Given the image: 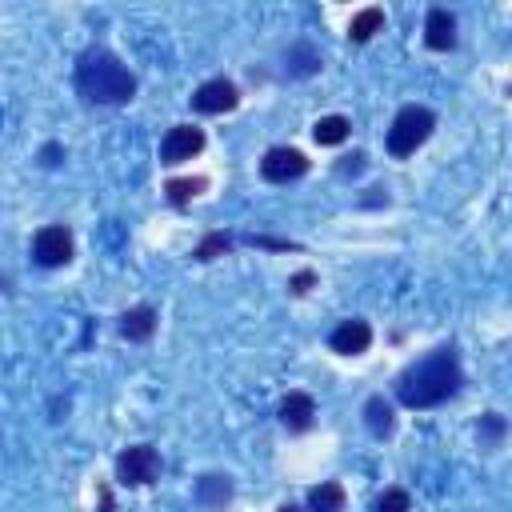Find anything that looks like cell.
I'll return each instance as SVG.
<instances>
[{"label": "cell", "mask_w": 512, "mask_h": 512, "mask_svg": "<svg viewBox=\"0 0 512 512\" xmlns=\"http://www.w3.org/2000/svg\"><path fill=\"white\" fill-rule=\"evenodd\" d=\"M432 128H436V116H432L424 104H404V108L396 112L392 128H388V152H392L396 160L412 156V152L432 136Z\"/></svg>", "instance_id": "3"}, {"label": "cell", "mask_w": 512, "mask_h": 512, "mask_svg": "<svg viewBox=\"0 0 512 512\" xmlns=\"http://www.w3.org/2000/svg\"><path fill=\"white\" fill-rule=\"evenodd\" d=\"M460 388V360L452 348H436L428 352L424 360L408 364L396 380V396L400 404L408 408H432V404H444L452 392Z\"/></svg>", "instance_id": "1"}, {"label": "cell", "mask_w": 512, "mask_h": 512, "mask_svg": "<svg viewBox=\"0 0 512 512\" xmlns=\"http://www.w3.org/2000/svg\"><path fill=\"white\" fill-rule=\"evenodd\" d=\"M364 420H368V432L372 436H388L392 432V408H388V400L384 396H372L364 404Z\"/></svg>", "instance_id": "17"}, {"label": "cell", "mask_w": 512, "mask_h": 512, "mask_svg": "<svg viewBox=\"0 0 512 512\" xmlns=\"http://www.w3.org/2000/svg\"><path fill=\"white\" fill-rule=\"evenodd\" d=\"M424 44L436 48V52H448L456 44V20L448 8H432L428 20H424Z\"/></svg>", "instance_id": "11"}, {"label": "cell", "mask_w": 512, "mask_h": 512, "mask_svg": "<svg viewBox=\"0 0 512 512\" xmlns=\"http://www.w3.org/2000/svg\"><path fill=\"white\" fill-rule=\"evenodd\" d=\"M380 28H384V8H364V12H356V16H352L348 36H352L356 44H364V40H372Z\"/></svg>", "instance_id": "15"}, {"label": "cell", "mask_w": 512, "mask_h": 512, "mask_svg": "<svg viewBox=\"0 0 512 512\" xmlns=\"http://www.w3.org/2000/svg\"><path fill=\"white\" fill-rule=\"evenodd\" d=\"M308 512H344V488L336 480H324L308 492Z\"/></svg>", "instance_id": "13"}, {"label": "cell", "mask_w": 512, "mask_h": 512, "mask_svg": "<svg viewBox=\"0 0 512 512\" xmlns=\"http://www.w3.org/2000/svg\"><path fill=\"white\" fill-rule=\"evenodd\" d=\"M156 472H160V456H156L152 444H132V448H124V452L116 456V476H120V484L140 488V484H152Z\"/></svg>", "instance_id": "4"}, {"label": "cell", "mask_w": 512, "mask_h": 512, "mask_svg": "<svg viewBox=\"0 0 512 512\" xmlns=\"http://www.w3.org/2000/svg\"><path fill=\"white\" fill-rule=\"evenodd\" d=\"M200 188H204V180H168V200L172 204H188Z\"/></svg>", "instance_id": "20"}, {"label": "cell", "mask_w": 512, "mask_h": 512, "mask_svg": "<svg viewBox=\"0 0 512 512\" xmlns=\"http://www.w3.org/2000/svg\"><path fill=\"white\" fill-rule=\"evenodd\" d=\"M120 332H124L128 340H148V336L156 332V308H148V304L128 308V312L120 316Z\"/></svg>", "instance_id": "12"}, {"label": "cell", "mask_w": 512, "mask_h": 512, "mask_svg": "<svg viewBox=\"0 0 512 512\" xmlns=\"http://www.w3.org/2000/svg\"><path fill=\"white\" fill-rule=\"evenodd\" d=\"M200 148H204V132L192 128V124H176V128H168V136H164V144H160V160H164V164H184V160H192Z\"/></svg>", "instance_id": "8"}, {"label": "cell", "mask_w": 512, "mask_h": 512, "mask_svg": "<svg viewBox=\"0 0 512 512\" xmlns=\"http://www.w3.org/2000/svg\"><path fill=\"white\" fill-rule=\"evenodd\" d=\"M56 156H60V148H56V144H48V148H44V164H56Z\"/></svg>", "instance_id": "23"}, {"label": "cell", "mask_w": 512, "mask_h": 512, "mask_svg": "<svg viewBox=\"0 0 512 512\" xmlns=\"http://www.w3.org/2000/svg\"><path fill=\"white\" fill-rule=\"evenodd\" d=\"M76 88L92 104H128L136 92V80L108 48H88L76 60Z\"/></svg>", "instance_id": "2"}, {"label": "cell", "mask_w": 512, "mask_h": 512, "mask_svg": "<svg viewBox=\"0 0 512 512\" xmlns=\"http://www.w3.org/2000/svg\"><path fill=\"white\" fill-rule=\"evenodd\" d=\"M376 512H412V500L404 488H384L376 500Z\"/></svg>", "instance_id": "19"}, {"label": "cell", "mask_w": 512, "mask_h": 512, "mask_svg": "<svg viewBox=\"0 0 512 512\" xmlns=\"http://www.w3.org/2000/svg\"><path fill=\"white\" fill-rule=\"evenodd\" d=\"M196 496H200V504L204 508H224L228 500H232V484H228V476H204L200 484H196Z\"/></svg>", "instance_id": "14"}, {"label": "cell", "mask_w": 512, "mask_h": 512, "mask_svg": "<svg viewBox=\"0 0 512 512\" xmlns=\"http://www.w3.org/2000/svg\"><path fill=\"white\" fill-rule=\"evenodd\" d=\"M288 64H292V72L308 76V72H316V68H320V56H316L308 44H296V48L288 52Z\"/></svg>", "instance_id": "18"}, {"label": "cell", "mask_w": 512, "mask_h": 512, "mask_svg": "<svg viewBox=\"0 0 512 512\" xmlns=\"http://www.w3.org/2000/svg\"><path fill=\"white\" fill-rule=\"evenodd\" d=\"M280 512H304V508H296V504H284V508H280Z\"/></svg>", "instance_id": "24"}, {"label": "cell", "mask_w": 512, "mask_h": 512, "mask_svg": "<svg viewBox=\"0 0 512 512\" xmlns=\"http://www.w3.org/2000/svg\"><path fill=\"white\" fill-rule=\"evenodd\" d=\"M236 84L232 80H224V76H216V80H204L196 92H192V108L196 112H204V116H220V112H232L236 108Z\"/></svg>", "instance_id": "7"}, {"label": "cell", "mask_w": 512, "mask_h": 512, "mask_svg": "<svg viewBox=\"0 0 512 512\" xmlns=\"http://www.w3.org/2000/svg\"><path fill=\"white\" fill-rule=\"evenodd\" d=\"M368 344H372L368 320H340L328 336V348L340 352V356H360V352H368Z\"/></svg>", "instance_id": "9"}, {"label": "cell", "mask_w": 512, "mask_h": 512, "mask_svg": "<svg viewBox=\"0 0 512 512\" xmlns=\"http://www.w3.org/2000/svg\"><path fill=\"white\" fill-rule=\"evenodd\" d=\"M32 256H36L40 268H60V264H68V260H72V232H68L64 224L40 228L36 240H32Z\"/></svg>", "instance_id": "5"}, {"label": "cell", "mask_w": 512, "mask_h": 512, "mask_svg": "<svg viewBox=\"0 0 512 512\" xmlns=\"http://www.w3.org/2000/svg\"><path fill=\"white\" fill-rule=\"evenodd\" d=\"M228 244H232V240H228L224 232H212V236H208V240L196 248V260H212V256H216L220 248H228Z\"/></svg>", "instance_id": "21"}, {"label": "cell", "mask_w": 512, "mask_h": 512, "mask_svg": "<svg viewBox=\"0 0 512 512\" xmlns=\"http://www.w3.org/2000/svg\"><path fill=\"white\" fill-rule=\"evenodd\" d=\"M308 172V156L300 148H268L264 160H260V176L272 180V184H288V180H300Z\"/></svg>", "instance_id": "6"}, {"label": "cell", "mask_w": 512, "mask_h": 512, "mask_svg": "<svg viewBox=\"0 0 512 512\" xmlns=\"http://www.w3.org/2000/svg\"><path fill=\"white\" fill-rule=\"evenodd\" d=\"M348 132H352V124H348L344 116H320V120L312 124L316 144H344V140H348Z\"/></svg>", "instance_id": "16"}, {"label": "cell", "mask_w": 512, "mask_h": 512, "mask_svg": "<svg viewBox=\"0 0 512 512\" xmlns=\"http://www.w3.org/2000/svg\"><path fill=\"white\" fill-rule=\"evenodd\" d=\"M308 284H312V272H300V276H292V288H296V292H304Z\"/></svg>", "instance_id": "22"}, {"label": "cell", "mask_w": 512, "mask_h": 512, "mask_svg": "<svg viewBox=\"0 0 512 512\" xmlns=\"http://www.w3.org/2000/svg\"><path fill=\"white\" fill-rule=\"evenodd\" d=\"M312 420H316V400H312L308 392H288V396L280 400V424H284L288 432H308Z\"/></svg>", "instance_id": "10"}]
</instances>
